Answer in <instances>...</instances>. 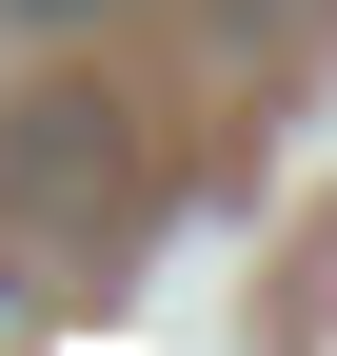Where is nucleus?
Returning <instances> with one entry per match:
<instances>
[{
	"instance_id": "nucleus-1",
	"label": "nucleus",
	"mask_w": 337,
	"mask_h": 356,
	"mask_svg": "<svg viewBox=\"0 0 337 356\" xmlns=\"http://www.w3.org/2000/svg\"><path fill=\"white\" fill-rule=\"evenodd\" d=\"M0 356H40V317H20V277H0Z\"/></svg>"
},
{
	"instance_id": "nucleus-2",
	"label": "nucleus",
	"mask_w": 337,
	"mask_h": 356,
	"mask_svg": "<svg viewBox=\"0 0 337 356\" xmlns=\"http://www.w3.org/2000/svg\"><path fill=\"white\" fill-rule=\"evenodd\" d=\"M0 20H100V0H0Z\"/></svg>"
}]
</instances>
